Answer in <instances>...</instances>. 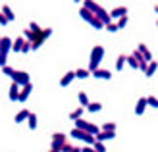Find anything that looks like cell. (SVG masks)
Returning a JSON list of instances; mask_svg holds the SVG:
<instances>
[{
	"instance_id": "e575fe53",
	"label": "cell",
	"mask_w": 158,
	"mask_h": 152,
	"mask_svg": "<svg viewBox=\"0 0 158 152\" xmlns=\"http://www.w3.org/2000/svg\"><path fill=\"white\" fill-rule=\"evenodd\" d=\"M93 146H94V148H97V152H106V146H104V145H102V142H98V141H97V142H94V145H93Z\"/></svg>"
},
{
	"instance_id": "277c9868",
	"label": "cell",
	"mask_w": 158,
	"mask_h": 152,
	"mask_svg": "<svg viewBox=\"0 0 158 152\" xmlns=\"http://www.w3.org/2000/svg\"><path fill=\"white\" fill-rule=\"evenodd\" d=\"M14 46V41H10L8 37H2V41H0V64H2V68L6 66V56H8V50H12Z\"/></svg>"
},
{
	"instance_id": "ac0fdd59",
	"label": "cell",
	"mask_w": 158,
	"mask_h": 152,
	"mask_svg": "<svg viewBox=\"0 0 158 152\" xmlns=\"http://www.w3.org/2000/svg\"><path fill=\"white\" fill-rule=\"evenodd\" d=\"M97 18H98L102 23H104V25H110V23H112V18H110V14H108L106 10H102V8H100V12L97 14Z\"/></svg>"
},
{
	"instance_id": "3957f363",
	"label": "cell",
	"mask_w": 158,
	"mask_h": 152,
	"mask_svg": "<svg viewBox=\"0 0 158 152\" xmlns=\"http://www.w3.org/2000/svg\"><path fill=\"white\" fill-rule=\"evenodd\" d=\"M50 35H52V29H50V27H44L41 33H35V39H33V43H31V48H33V50H39V48H41V44H43Z\"/></svg>"
},
{
	"instance_id": "5bb4252c",
	"label": "cell",
	"mask_w": 158,
	"mask_h": 152,
	"mask_svg": "<svg viewBox=\"0 0 158 152\" xmlns=\"http://www.w3.org/2000/svg\"><path fill=\"white\" fill-rule=\"evenodd\" d=\"M116 137V131H100L97 135V141L98 142H104V141H112Z\"/></svg>"
},
{
	"instance_id": "8d00e7d4",
	"label": "cell",
	"mask_w": 158,
	"mask_h": 152,
	"mask_svg": "<svg viewBox=\"0 0 158 152\" xmlns=\"http://www.w3.org/2000/svg\"><path fill=\"white\" fill-rule=\"evenodd\" d=\"M29 50H33V48H31V43H29V41H25V44H23V50H21V52H23V54H27Z\"/></svg>"
},
{
	"instance_id": "8992f818",
	"label": "cell",
	"mask_w": 158,
	"mask_h": 152,
	"mask_svg": "<svg viewBox=\"0 0 158 152\" xmlns=\"http://www.w3.org/2000/svg\"><path fill=\"white\" fill-rule=\"evenodd\" d=\"M66 142H68V137H66L64 133H54L52 135V145H50V148L62 152V146H64Z\"/></svg>"
},
{
	"instance_id": "f35d334b",
	"label": "cell",
	"mask_w": 158,
	"mask_h": 152,
	"mask_svg": "<svg viewBox=\"0 0 158 152\" xmlns=\"http://www.w3.org/2000/svg\"><path fill=\"white\" fill-rule=\"evenodd\" d=\"M72 148H73V146L69 145V142H66V145L62 146V152H72Z\"/></svg>"
},
{
	"instance_id": "836d02e7",
	"label": "cell",
	"mask_w": 158,
	"mask_h": 152,
	"mask_svg": "<svg viewBox=\"0 0 158 152\" xmlns=\"http://www.w3.org/2000/svg\"><path fill=\"white\" fill-rule=\"evenodd\" d=\"M2 73H4V75H8V77L12 79V75L15 73V69H14V68H8V66H4V68H2Z\"/></svg>"
},
{
	"instance_id": "d6a6232c",
	"label": "cell",
	"mask_w": 158,
	"mask_h": 152,
	"mask_svg": "<svg viewBox=\"0 0 158 152\" xmlns=\"http://www.w3.org/2000/svg\"><path fill=\"white\" fill-rule=\"evenodd\" d=\"M29 29L33 31V33H41V31H43L41 25H39V23H35V21H31V23H29Z\"/></svg>"
},
{
	"instance_id": "44dd1931",
	"label": "cell",
	"mask_w": 158,
	"mask_h": 152,
	"mask_svg": "<svg viewBox=\"0 0 158 152\" xmlns=\"http://www.w3.org/2000/svg\"><path fill=\"white\" fill-rule=\"evenodd\" d=\"M83 8H87V10H91L94 15H97V14L100 12V6H98L97 2H91V0H87V2H83Z\"/></svg>"
},
{
	"instance_id": "f1b7e54d",
	"label": "cell",
	"mask_w": 158,
	"mask_h": 152,
	"mask_svg": "<svg viewBox=\"0 0 158 152\" xmlns=\"http://www.w3.org/2000/svg\"><path fill=\"white\" fill-rule=\"evenodd\" d=\"M91 27H93V29H106V25H104V23H102L98 18H94V19L91 21Z\"/></svg>"
},
{
	"instance_id": "2e32d148",
	"label": "cell",
	"mask_w": 158,
	"mask_h": 152,
	"mask_svg": "<svg viewBox=\"0 0 158 152\" xmlns=\"http://www.w3.org/2000/svg\"><path fill=\"white\" fill-rule=\"evenodd\" d=\"M73 79H77V77H75V71H68V73L60 79V87H68L69 83L73 81Z\"/></svg>"
},
{
	"instance_id": "1f68e13d",
	"label": "cell",
	"mask_w": 158,
	"mask_h": 152,
	"mask_svg": "<svg viewBox=\"0 0 158 152\" xmlns=\"http://www.w3.org/2000/svg\"><path fill=\"white\" fill-rule=\"evenodd\" d=\"M106 31H110V33H116V31H120V27H118V21H112L110 25H106Z\"/></svg>"
},
{
	"instance_id": "30bf717a",
	"label": "cell",
	"mask_w": 158,
	"mask_h": 152,
	"mask_svg": "<svg viewBox=\"0 0 158 152\" xmlns=\"http://www.w3.org/2000/svg\"><path fill=\"white\" fill-rule=\"evenodd\" d=\"M147 106H148V102H147V98H139L137 100V104H135V116H143L145 114V110H147Z\"/></svg>"
},
{
	"instance_id": "b9f144b4",
	"label": "cell",
	"mask_w": 158,
	"mask_h": 152,
	"mask_svg": "<svg viewBox=\"0 0 158 152\" xmlns=\"http://www.w3.org/2000/svg\"><path fill=\"white\" fill-rule=\"evenodd\" d=\"M154 10H156V12H158V4H156V6H154Z\"/></svg>"
},
{
	"instance_id": "7c38bea8",
	"label": "cell",
	"mask_w": 158,
	"mask_h": 152,
	"mask_svg": "<svg viewBox=\"0 0 158 152\" xmlns=\"http://www.w3.org/2000/svg\"><path fill=\"white\" fill-rule=\"evenodd\" d=\"M79 15H81V19H85L87 23H89V25H91V21L97 18V15H94L91 10H87V8H83V6H81V10H79Z\"/></svg>"
},
{
	"instance_id": "e0dca14e",
	"label": "cell",
	"mask_w": 158,
	"mask_h": 152,
	"mask_svg": "<svg viewBox=\"0 0 158 152\" xmlns=\"http://www.w3.org/2000/svg\"><path fill=\"white\" fill-rule=\"evenodd\" d=\"M31 91H33V85H25V87H21V92H19V102H25L27 98H29V94H31Z\"/></svg>"
},
{
	"instance_id": "cb8c5ba5",
	"label": "cell",
	"mask_w": 158,
	"mask_h": 152,
	"mask_svg": "<svg viewBox=\"0 0 158 152\" xmlns=\"http://www.w3.org/2000/svg\"><path fill=\"white\" fill-rule=\"evenodd\" d=\"M156 69H158V62L152 60L151 64H148V68H147V71H145V75H147V77H152V75L156 73Z\"/></svg>"
},
{
	"instance_id": "484cf974",
	"label": "cell",
	"mask_w": 158,
	"mask_h": 152,
	"mask_svg": "<svg viewBox=\"0 0 158 152\" xmlns=\"http://www.w3.org/2000/svg\"><path fill=\"white\" fill-rule=\"evenodd\" d=\"M89 75H93L89 69H83V68H79V69H75V77L77 79H87Z\"/></svg>"
},
{
	"instance_id": "603a6c76",
	"label": "cell",
	"mask_w": 158,
	"mask_h": 152,
	"mask_svg": "<svg viewBox=\"0 0 158 152\" xmlns=\"http://www.w3.org/2000/svg\"><path fill=\"white\" fill-rule=\"evenodd\" d=\"M77 100H79V104H81L83 108H87V106L91 104V100H89V97H87V92H85V91H81V92L77 94Z\"/></svg>"
},
{
	"instance_id": "74e56055",
	"label": "cell",
	"mask_w": 158,
	"mask_h": 152,
	"mask_svg": "<svg viewBox=\"0 0 158 152\" xmlns=\"http://www.w3.org/2000/svg\"><path fill=\"white\" fill-rule=\"evenodd\" d=\"M81 152H97V148H94V146H89V145H87V146H83V148H81Z\"/></svg>"
},
{
	"instance_id": "83f0119b",
	"label": "cell",
	"mask_w": 158,
	"mask_h": 152,
	"mask_svg": "<svg viewBox=\"0 0 158 152\" xmlns=\"http://www.w3.org/2000/svg\"><path fill=\"white\" fill-rule=\"evenodd\" d=\"M2 14L6 15V19H8V21H14V18H15V15L12 14V10H10L8 6H2Z\"/></svg>"
},
{
	"instance_id": "ab89813d",
	"label": "cell",
	"mask_w": 158,
	"mask_h": 152,
	"mask_svg": "<svg viewBox=\"0 0 158 152\" xmlns=\"http://www.w3.org/2000/svg\"><path fill=\"white\" fill-rule=\"evenodd\" d=\"M8 23V19H6V15L4 14H0V25H6Z\"/></svg>"
},
{
	"instance_id": "60d3db41",
	"label": "cell",
	"mask_w": 158,
	"mask_h": 152,
	"mask_svg": "<svg viewBox=\"0 0 158 152\" xmlns=\"http://www.w3.org/2000/svg\"><path fill=\"white\" fill-rule=\"evenodd\" d=\"M72 152H81V148H77V146H73V148H72Z\"/></svg>"
},
{
	"instance_id": "d590c367",
	"label": "cell",
	"mask_w": 158,
	"mask_h": 152,
	"mask_svg": "<svg viewBox=\"0 0 158 152\" xmlns=\"http://www.w3.org/2000/svg\"><path fill=\"white\" fill-rule=\"evenodd\" d=\"M125 25H127V15H125V18H122V19H118V27H120V29H123Z\"/></svg>"
},
{
	"instance_id": "6da1fadb",
	"label": "cell",
	"mask_w": 158,
	"mask_h": 152,
	"mask_svg": "<svg viewBox=\"0 0 158 152\" xmlns=\"http://www.w3.org/2000/svg\"><path fill=\"white\" fill-rule=\"evenodd\" d=\"M102 58H104V46H102V44H97V46L91 50V62H89V68H87V69H89L91 73H93V71H97Z\"/></svg>"
},
{
	"instance_id": "9a60e30c",
	"label": "cell",
	"mask_w": 158,
	"mask_h": 152,
	"mask_svg": "<svg viewBox=\"0 0 158 152\" xmlns=\"http://www.w3.org/2000/svg\"><path fill=\"white\" fill-rule=\"evenodd\" d=\"M137 50H139L141 54H143V58H145V60H147L148 64H151V62H152V52H151V50H148V48H147V44H143V43H141V44L137 46Z\"/></svg>"
},
{
	"instance_id": "d4e9b609",
	"label": "cell",
	"mask_w": 158,
	"mask_h": 152,
	"mask_svg": "<svg viewBox=\"0 0 158 152\" xmlns=\"http://www.w3.org/2000/svg\"><path fill=\"white\" fill-rule=\"evenodd\" d=\"M102 110V104L100 102H91L89 106H87V112H91V114H97V112Z\"/></svg>"
},
{
	"instance_id": "4dcf8cb0",
	"label": "cell",
	"mask_w": 158,
	"mask_h": 152,
	"mask_svg": "<svg viewBox=\"0 0 158 152\" xmlns=\"http://www.w3.org/2000/svg\"><path fill=\"white\" fill-rule=\"evenodd\" d=\"M100 131H116V123L108 121V123H104V125H102V129H100Z\"/></svg>"
},
{
	"instance_id": "4fadbf2b",
	"label": "cell",
	"mask_w": 158,
	"mask_h": 152,
	"mask_svg": "<svg viewBox=\"0 0 158 152\" xmlns=\"http://www.w3.org/2000/svg\"><path fill=\"white\" fill-rule=\"evenodd\" d=\"M93 77H97V79H104V81H108V79H112V73H110L108 69L98 68L97 71H93Z\"/></svg>"
},
{
	"instance_id": "9c48e42d",
	"label": "cell",
	"mask_w": 158,
	"mask_h": 152,
	"mask_svg": "<svg viewBox=\"0 0 158 152\" xmlns=\"http://www.w3.org/2000/svg\"><path fill=\"white\" fill-rule=\"evenodd\" d=\"M127 15V8L125 6H120V8H114L112 12H110V18H112V21H118V19H122Z\"/></svg>"
},
{
	"instance_id": "7a4b0ae2",
	"label": "cell",
	"mask_w": 158,
	"mask_h": 152,
	"mask_svg": "<svg viewBox=\"0 0 158 152\" xmlns=\"http://www.w3.org/2000/svg\"><path fill=\"white\" fill-rule=\"evenodd\" d=\"M72 137H73V139H79V141H85L89 146H93L94 142H97V137H94V135L87 133V131H83V129H77V127H73V129H72Z\"/></svg>"
},
{
	"instance_id": "d6986e66",
	"label": "cell",
	"mask_w": 158,
	"mask_h": 152,
	"mask_svg": "<svg viewBox=\"0 0 158 152\" xmlns=\"http://www.w3.org/2000/svg\"><path fill=\"white\" fill-rule=\"evenodd\" d=\"M23 44H25V39H23V37H18V39H14V46H12V52H21V50H23Z\"/></svg>"
},
{
	"instance_id": "4316f807",
	"label": "cell",
	"mask_w": 158,
	"mask_h": 152,
	"mask_svg": "<svg viewBox=\"0 0 158 152\" xmlns=\"http://www.w3.org/2000/svg\"><path fill=\"white\" fill-rule=\"evenodd\" d=\"M27 125H29V129H37V116L31 112V116H29V119H27Z\"/></svg>"
},
{
	"instance_id": "ee69618b",
	"label": "cell",
	"mask_w": 158,
	"mask_h": 152,
	"mask_svg": "<svg viewBox=\"0 0 158 152\" xmlns=\"http://www.w3.org/2000/svg\"><path fill=\"white\" fill-rule=\"evenodd\" d=\"M156 27H158V19H156Z\"/></svg>"
},
{
	"instance_id": "8fae6325",
	"label": "cell",
	"mask_w": 158,
	"mask_h": 152,
	"mask_svg": "<svg viewBox=\"0 0 158 152\" xmlns=\"http://www.w3.org/2000/svg\"><path fill=\"white\" fill-rule=\"evenodd\" d=\"M29 116H31V112H29L27 108H23V110H19L18 114H15L14 121H15V123H23V121H25V119H29Z\"/></svg>"
},
{
	"instance_id": "7402d4cb",
	"label": "cell",
	"mask_w": 158,
	"mask_h": 152,
	"mask_svg": "<svg viewBox=\"0 0 158 152\" xmlns=\"http://www.w3.org/2000/svg\"><path fill=\"white\" fill-rule=\"evenodd\" d=\"M125 64H127V54H120V56H118V60H116V69L122 71Z\"/></svg>"
},
{
	"instance_id": "ffe728a7",
	"label": "cell",
	"mask_w": 158,
	"mask_h": 152,
	"mask_svg": "<svg viewBox=\"0 0 158 152\" xmlns=\"http://www.w3.org/2000/svg\"><path fill=\"white\" fill-rule=\"evenodd\" d=\"M87 108H83V106H79V108H75V110H72V114H69V119L72 121H77V119H81V116H83V112H85Z\"/></svg>"
},
{
	"instance_id": "ba28073f",
	"label": "cell",
	"mask_w": 158,
	"mask_h": 152,
	"mask_svg": "<svg viewBox=\"0 0 158 152\" xmlns=\"http://www.w3.org/2000/svg\"><path fill=\"white\" fill-rule=\"evenodd\" d=\"M19 92H21V85H18V83L12 81L10 91H8V97H10V100H12V102H19Z\"/></svg>"
},
{
	"instance_id": "5b68a950",
	"label": "cell",
	"mask_w": 158,
	"mask_h": 152,
	"mask_svg": "<svg viewBox=\"0 0 158 152\" xmlns=\"http://www.w3.org/2000/svg\"><path fill=\"white\" fill-rule=\"evenodd\" d=\"M75 127H77V129L87 131V133H91V135H94V137L100 133V129H98L97 125H94V123H87L85 119H77V121H75Z\"/></svg>"
},
{
	"instance_id": "52a82bcc",
	"label": "cell",
	"mask_w": 158,
	"mask_h": 152,
	"mask_svg": "<svg viewBox=\"0 0 158 152\" xmlns=\"http://www.w3.org/2000/svg\"><path fill=\"white\" fill-rule=\"evenodd\" d=\"M12 81L21 85V87H25V85H29V73L27 71H18L15 69V73L12 75Z\"/></svg>"
},
{
	"instance_id": "7bdbcfd3",
	"label": "cell",
	"mask_w": 158,
	"mask_h": 152,
	"mask_svg": "<svg viewBox=\"0 0 158 152\" xmlns=\"http://www.w3.org/2000/svg\"><path fill=\"white\" fill-rule=\"evenodd\" d=\"M48 152H58V150H52V148H50V150H48Z\"/></svg>"
},
{
	"instance_id": "f546056e",
	"label": "cell",
	"mask_w": 158,
	"mask_h": 152,
	"mask_svg": "<svg viewBox=\"0 0 158 152\" xmlns=\"http://www.w3.org/2000/svg\"><path fill=\"white\" fill-rule=\"evenodd\" d=\"M147 102L151 108H158V98L156 97H147Z\"/></svg>"
}]
</instances>
